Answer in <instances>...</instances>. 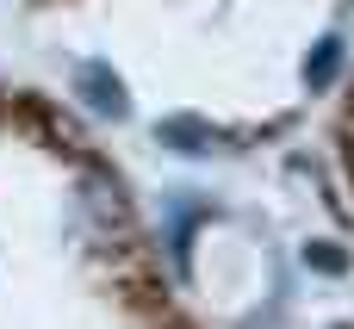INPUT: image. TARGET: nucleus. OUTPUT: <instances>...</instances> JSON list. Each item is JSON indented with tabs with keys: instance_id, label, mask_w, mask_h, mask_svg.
Listing matches in <instances>:
<instances>
[{
	"instance_id": "2",
	"label": "nucleus",
	"mask_w": 354,
	"mask_h": 329,
	"mask_svg": "<svg viewBox=\"0 0 354 329\" xmlns=\"http://www.w3.org/2000/svg\"><path fill=\"white\" fill-rule=\"evenodd\" d=\"M87 212L100 218V224H131V205H124V187L118 180H106V174H87Z\"/></svg>"
},
{
	"instance_id": "4",
	"label": "nucleus",
	"mask_w": 354,
	"mask_h": 329,
	"mask_svg": "<svg viewBox=\"0 0 354 329\" xmlns=\"http://www.w3.org/2000/svg\"><path fill=\"white\" fill-rule=\"evenodd\" d=\"M336 68H342V44H336V37H324V44H317V56L305 62V81H311V87H324Z\"/></svg>"
},
{
	"instance_id": "1",
	"label": "nucleus",
	"mask_w": 354,
	"mask_h": 329,
	"mask_svg": "<svg viewBox=\"0 0 354 329\" xmlns=\"http://www.w3.org/2000/svg\"><path fill=\"white\" fill-rule=\"evenodd\" d=\"M75 81H81V100H87L93 112H112V118H124V81H118L106 62H87Z\"/></svg>"
},
{
	"instance_id": "3",
	"label": "nucleus",
	"mask_w": 354,
	"mask_h": 329,
	"mask_svg": "<svg viewBox=\"0 0 354 329\" xmlns=\"http://www.w3.org/2000/svg\"><path fill=\"white\" fill-rule=\"evenodd\" d=\"M162 143H174L180 156H205L212 149V131L199 124V118H162V131H156Z\"/></svg>"
}]
</instances>
